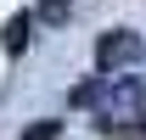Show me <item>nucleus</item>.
<instances>
[{
  "instance_id": "nucleus-1",
  "label": "nucleus",
  "mask_w": 146,
  "mask_h": 140,
  "mask_svg": "<svg viewBox=\"0 0 146 140\" xmlns=\"http://www.w3.org/2000/svg\"><path fill=\"white\" fill-rule=\"evenodd\" d=\"M96 106H101V129H107V135H141L146 129V79L101 84Z\"/></svg>"
},
{
  "instance_id": "nucleus-2",
  "label": "nucleus",
  "mask_w": 146,
  "mask_h": 140,
  "mask_svg": "<svg viewBox=\"0 0 146 140\" xmlns=\"http://www.w3.org/2000/svg\"><path fill=\"white\" fill-rule=\"evenodd\" d=\"M146 56V39L135 28H112V34L96 39V73H118V67H141Z\"/></svg>"
},
{
  "instance_id": "nucleus-3",
  "label": "nucleus",
  "mask_w": 146,
  "mask_h": 140,
  "mask_svg": "<svg viewBox=\"0 0 146 140\" xmlns=\"http://www.w3.org/2000/svg\"><path fill=\"white\" fill-rule=\"evenodd\" d=\"M28 28H34V17H28V11H17V17L6 22V34H0L6 56H23V51H28Z\"/></svg>"
},
{
  "instance_id": "nucleus-4",
  "label": "nucleus",
  "mask_w": 146,
  "mask_h": 140,
  "mask_svg": "<svg viewBox=\"0 0 146 140\" xmlns=\"http://www.w3.org/2000/svg\"><path fill=\"white\" fill-rule=\"evenodd\" d=\"M23 140H62V123H56V118H39V123L23 129Z\"/></svg>"
},
{
  "instance_id": "nucleus-5",
  "label": "nucleus",
  "mask_w": 146,
  "mask_h": 140,
  "mask_svg": "<svg viewBox=\"0 0 146 140\" xmlns=\"http://www.w3.org/2000/svg\"><path fill=\"white\" fill-rule=\"evenodd\" d=\"M96 95H101V79H84L73 90V106H96Z\"/></svg>"
},
{
  "instance_id": "nucleus-6",
  "label": "nucleus",
  "mask_w": 146,
  "mask_h": 140,
  "mask_svg": "<svg viewBox=\"0 0 146 140\" xmlns=\"http://www.w3.org/2000/svg\"><path fill=\"white\" fill-rule=\"evenodd\" d=\"M39 17H45V22H62V17H68V0H45Z\"/></svg>"
}]
</instances>
